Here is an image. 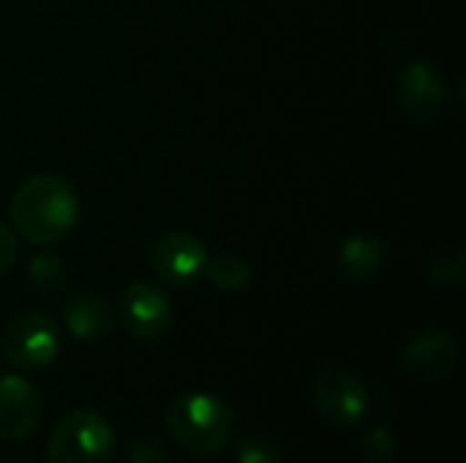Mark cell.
<instances>
[{
	"label": "cell",
	"instance_id": "3957f363",
	"mask_svg": "<svg viewBox=\"0 0 466 463\" xmlns=\"http://www.w3.org/2000/svg\"><path fill=\"white\" fill-rule=\"evenodd\" d=\"M115 456L112 426L93 409L66 415L49 434V463H109Z\"/></svg>",
	"mask_w": 466,
	"mask_h": 463
},
{
	"label": "cell",
	"instance_id": "6da1fadb",
	"mask_svg": "<svg viewBox=\"0 0 466 463\" xmlns=\"http://www.w3.org/2000/svg\"><path fill=\"white\" fill-rule=\"evenodd\" d=\"M76 218L79 196L63 175H30L11 196V221L27 243H57L74 229Z\"/></svg>",
	"mask_w": 466,
	"mask_h": 463
},
{
	"label": "cell",
	"instance_id": "7a4b0ae2",
	"mask_svg": "<svg viewBox=\"0 0 466 463\" xmlns=\"http://www.w3.org/2000/svg\"><path fill=\"white\" fill-rule=\"evenodd\" d=\"M172 439L191 456H213L229 445L238 428L235 409L210 393H183L167 409Z\"/></svg>",
	"mask_w": 466,
	"mask_h": 463
},
{
	"label": "cell",
	"instance_id": "30bf717a",
	"mask_svg": "<svg viewBox=\"0 0 466 463\" xmlns=\"http://www.w3.org/2000/svg\"><path fill=\"white\" fill-rule=\"evenodd\" d=\"M120 319L134 338L153 341L169 330L175 311L169 297L156 284L137 281L120 297Z\"/></svg>",
	"mask_w": 466,
	"mask_h": 463
},
{
	"label": "cell",
	"instance_id": "277c9868",
	"mask_svg": "<svg viewBox=\"0 0 466 463\" xmlns=\"http://www.w3.org/2000/svg\"><path fill=\"white\" fill-rule=\"evenodd\" d=\"M311 401L317 415L333 428L358 426L371 407V396L363 379L347 368H325L311 388Z\"/></svg>",
	"mask_w": 466,
	"mask_h": 463
},
{
	"label": "cell",
	"instance_id": "4fadbf2b",
	"mask_svg": "<svg viewBox=\"0 0 466 463\" xmlns=\"http://www.w3.org/2000/svg\"><path fill=\"white\" fill-rule=\"evenodd\" d=\"M68 281V270L57 254H35L27 262V287L38 297L57 295Z\"/></svg>",
	"mask_w": 466,
	"mask_h": 463
},
{
	"label": "cell",
	"instance_id": "8fae6325",
	"mask_svg": "<svg viewBox=\"0 0 466 463\" xmlns=\"http://www.w3.org/2000/svg\"><path fill=\"white\" fill-rule=\"evenodd\" d=\"M63 322L79 341H101L115 327V311L98 292H76L66 300Z\"/></svg>",
	"mask_w": 466,
	"mask_h": 463
},
{
	"label": "cell",
	"instance_id": "ba28073f",
	"mask_svg": "<svg viewBox=\"0 0 466 463\" xmlns=\"http://www.w3.org/2000/svg\"><path fill=\"white\" fill-rule=\"evenodd\" d=\"M41 393L19 374H0V439L22 442L41 428Z\"/></svg>",
	"mask_w": 466,
	"mask_h": 463
},
{
	"label": "cell",
	"instance_id": "d6986e66",
	"mask_svg": "<svg viewBox=\"0 0 466 463\" xmlns=\"http://www.w3.org/2000/svg\"><path fill=\"white\" fill-rule=\"evenodd\" d=\"M16 254H19V243H16V235L5 226V224H0V278L14 267V262H16Z\"/></svg>",
	"mask_w": 466,
	"mask_h": 463
},
{
	"label": "cell",
	"instance_id": "9c48e42d",
	"mask_svg": "<svg viewBox=\"0 0 466 463\" xmlns=\"http://www.w3.org/2000/svg\"><path fill=\"white\" fill-rule=\"evenodd\" d=\"M461 360V344L445 330H429L415 336L401 352V368L418 382H440L456 371Z\"/></svg>",
	"mask_w": 466,
	"mask_h": 463
},
{
	"label": "cell",
	"instance_id": "9a60e30c",
	"mask_svg": "<svg viewBox=\"0 0 466 463\" xmlns=\"http://www.w3.org/2000/svg\"><path fill=\"white\" fill-rule=\"evenodd\" d=\"M221 292H243L251 278H254V270L246 259L240 257H218L216 262L208 265V273H205Z\"/></svg>",
	"mask_w": 466,
	"mask_h": 463
},
{
	"label": "cell",
	"instance_id": "e0dca14e",
	"mask_svg": "<svg viewBox=\"0 0 466 463\" xmlns=\"http://www.w3.org/2000/svg\"><path fill=\"white\" fill-rule=\"evenodd\" d=\"M363 461L366 463H396L399 442L388 426H377L363 434Z\"/></svg>",
	"mask_w": 466,
	"mask_h": 463
},
{
	"label": "cell",
	"instance_id": "2e32d148",
	"mask_svg": "<svg viewBox=\"0 0 466 463\" xmlns=\"http://www.w3.org/2000/svg\"><path fill=\"white\" fill-rule=\"evenodd\" d=\"M238 463H284L281 442L268 431H251L238 445Z\"/></svg>",
	"mask_w": 466,
	"mask_h": 463
},
{
	"label": "cell",
	"instance_id": "8992f818",
	"mask_svg": "<svg viewBox=\"0 0 466 463\" xmlns=\"http://www.w3.org/2000/svg\"><path fill=\"white\" fill-rule=\"evenodd\" d=\"M150 265L161 281L172 287H191L205 278L210 254L199 237L188 232H169L153 243Z\"/></svg>",
	"mask_w": 466,
	"mask_h": 463
},
{
	"label": "cell",
	"instance_id": "5b68a950",
	"mask_svg": "<svg viewBox=\"0 0 466 463\" xmlns=\"http://www.w3.org/2000/svg\"><path fill=\"white\" fill-rule=\"evenodd\" d=\"M60 352L57 325L44 314H22L3 333V355L16 368H46Z\"/></svg>",
	"mask_w": 466,
	"mask_h": 463
},
{
	"label": "cell",
	"instance_id": "ac0fdd59",
	"mask_svg": "<svg viewBox=\"0 0 466 463\" xmlns=\"http://www.w3.org/2000/svg\"><path fill=\"white\" fill-rule=\"evenodd\" d=\"M128 463H169V453L164 448V442L145 437L128 445Z\"/></svg>",
	"mask_w": 466,
	"mask_h": 463
},
{
	"label": "cell",
	"instance_id": "5bb4252c",
	"mask_svg": "<svg viewBox=\"0 0 466 463\" xmlns=\"http://www.w3.org/2000/svg\"><path fill=\"white\" fill-rule=\"evenodd\" d=\"M466 254L459 243H442L426 262V276L437 287H459L464 278Z\"/></svg>",
	"mask_w": 466,
	"mask_h": 463
},
{
	"label": "cell",
	"instance_id": "7c38bea8",
	"mask_svg": "<svg viewBox=\"0 0 466 463\" xmlns=\"http://www.w3.org/2000/svg\"><path fill=\"white\" fill-rule=\"evenodd\" d=\"M388 262V243L380 235H352L339 246L336 270L344 281H371Z\"/></svg>",
	"mask_w": 466,
	"mask_h": 463
},
{
	"label": "cell",
	"instance_id": "52a82bcc",
	"mask_svg": "<svg viewBox=\"0 0 466 463\" xmlns=\"http://www.w3.org/2000/svg\"><path fill=\"white\" fill-rule=\"evenodd\" d=\"M399 104L407 117L431 123L442 115L448 101V79L429 60H412L399 76Z\"/></svg>",
	"mask_w": 466,
	"mask_h": 463
}]
</instances>
